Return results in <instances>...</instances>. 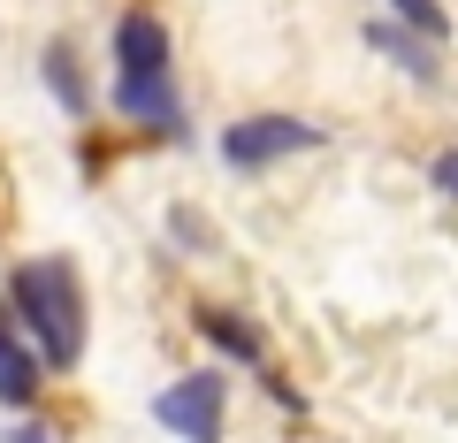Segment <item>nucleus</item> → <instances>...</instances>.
<instances>
[{
	"label": "nucleus",
	"instance_id": "0eeeda50",
	"mask_svg": "<svg viewBox=\"0 0 458 443\" xmlns=\"http://www.w3.org/2000/svg\"><path fill=\"white\" fill-rule=\"evenodd\" d=\"M38 77H47V92H54V107H62L69 123H92V107H99V92H92V69H84V54H77V38H47V47H38Z\"/></svg>",
	"mask_w": 458,
	"mask_h": 443
},
{
	"label": "nucleus",
	"instance_id": "f8f14e48",
	"mask_svg": "<svg viewBox=\"0 0 458 443\" xmlns=\"http://www.w3.org/2000/svg\"><path fill=\"white\" fill-rule=\"evenodd\" d=\"M260 390H267V397H276V405H283V413H291V421H306V390H298V382H283V375H276V367H267V375H260Z\"/></svg>",
	"mask_w": 458,
	"mask_h": 443
},
{
	"label": "nucleus",
	"instance_id": "7ed1b4c3",
	"mask_svg": "<svg viewBox=\"0 0 458 443\" xmlns=\"http://www.w3.org/2000/svg\"><path fill=\"white\" fill-rule=\"evenodd\" d=\"M321 146H328V123L291 115V107H252V115L222 123V138H214V161H222L229 176H267V168L298 161V153H321Z\"/></svg>",
	"mask_w": 458,
	"mask_h": 443
},
{
	"label": "nucleus",
	"instance_id": "9d476101",
	"mask_svg": "<svg viewBox=\"0 0 458 443\" xmlns=\"http://www.w3.org/2000/svg\"><path fill=\"white\" fill-rule=\"evenodd\" d=\"M382 8H390V23H405V31L451 47V8H443V0H382Z\"/></svg>",
	"mask_w": 458,
	"mask_h": 443
},
{
	"label": "nucleus",
	"instance_id": "6e6552de",
	"mask_svg": "<svg viewBox=\"0 0 458 443\" xmlns=\"http://www.w3.org/2000/svg\"><path fill=\"white\" fill-rule=\"evenodd\" d=\"M367 47L375 54H390V69H405L412 84H443V47L436 38H420V31H405V23H367Z\"/></svg>",
	"mask_w": 458,
	"mask_h": 443
},
{
	"label": "nucleus",
	"instance_id": "f03ea898",
	"mask_svg": "<svg viewBox=\"0 0 458 443\" xmlns=\"http://www.w3.org/2000/svg\"><path fill=\"white\" fill-rule=\"evenodd\" d=\"M0 306L16 313V328L38 345L47 375H69L92 345V291H84V268L69 252H31V260L8 268L0 283Z\"/></svg>",
	"mask_w": 458,
	"mask_h": 443
},
{
	"label": "nucleus",
	"instance_id": "423d86ee",
	"mask_svg": "<svg viewBox=\"0 0 458 443\" xmlns=\"http://www.w3.org/2000/svg\"><path fill=\"white\" fill-rule=\"evenodd\" d=\"M38 397H47V360H38V345L16 328V313L0 306V405L23 413V405H38Z\"/></svg>",
	"mask_w": 458,
	"mask_h": 443
},
{
	"label": "nucleus",
	"instance_id": "9b49d317",
	"mask_svg": "<svg viewBox=\"0 0 458 443\" xmlns=\"http://www.w3.org/2000/svg\"><path fill=\"white\" fill-rule=\"evenodd\" d=\"M428 183H436V199H451V207H458V146H443L436 161H428Z\"/></svg>",
	"mask_w": 458,
	"mask_h": 443
},
{
	"label": "nucleus",
	"instance_id": "39448f33",
	"mask_svg": "<svg viewBox=\"0 0 458 443\" xmlns=\"http://www.w3.org/2000/svg\"><path fill=\"white\" fill-rule=\"evenodd\" d=\"M191 328H199V345H207L214 360H229V367H252V375H267V367H276L267 328L252 321L245 306H229V298H191Z\"/></svg>",
	"mask_w": 458,
	"mask_h": 443
},
{
	"label": "nucleus",
	"instance_id": "20e7f679",
	"mask_svg": "<svg viewBox=\"0 0 458 443\" xmlns=\"http://www.w3.org/2000/svg\"><path fill=\"white\" fill-rule=\"evenodd\" d=\"M153 421H161L168 436H183V443H222V428H229V382H222V367H191V375H176L161 397H153Z\"/></svg>",
	"mask_w": 458,
	"mask_h": 443
},
{
	"label": "nucleus",
	"instance_id": "1a4fd4ad",
	"mask_svg": "<svg viewBox=\"0 0 458 443\" xmlns=\"http://www.w3.org/2000/svg\"><path fill=\"white\" fill-rule=\"evenodd\" d=\"M161 237H168L176 252H191V260H207V252H222V230H214V214H207V207H191V199H176V207H168Z\"/></svg>",
	"mask_w": 458,
	"mask_h": 443
},
{
	"label": "nucleus",
	"instance_id": "f257e3e1",
	"mask_svg": "<svg viewBox=\"0 0 458 443\" xmlns=\"http://www.w3.org/2000/svg\"><path fill=\"white\" fill-rule=\"evenodd\" d=\"M107 99L138 138H168V146L191 138L183 84H176V31L153 0H131L107 31Z\"/></svg>",
	"mask_w": 458,
	"mask_h": 443
},
{
	"label": "nucleus",
	"instance_id": "ddd939ff",
	"mask_svg": "<svg viewBox=\"0 0 458 443\" xmlns=\"http://www.w3.org/2000/svg\"><path fill=\"white\" fill-rule=\"evenodd\" d=\"M8 443H54V436H47V428H16V436H8Z\"/></svg>",
	"mask_w": 458,
	"mask_h": 443
}]
</instances>
